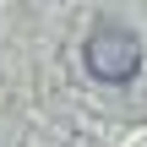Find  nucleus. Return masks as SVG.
Returning <instances> with one entry per match:
<instances>
[{
  "instance_id": "obj_1",
  "label": "nucleus",
  "mask_w": 147,
  "mask_h": 147,
  "mask_svg": "<svg viewBox=\"0 0 147 147\" xmlns=\"http://www.w3.org/2000/svg\"><path fill=\"white\" fill-rule=\"evenodd\" d=\"M82 60H87V71H93L98 82H115V87H120V82H131L136 65H142V38H136L131 27H120V22H104V27H93Z\"/></svg>"
}]
</instances>
